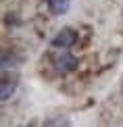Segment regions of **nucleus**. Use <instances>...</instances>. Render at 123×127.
<instances>
[{
    "instance_id": "2",
    "label": "nucleus",
    "mask_w": 123,
    "mask_h": 127,
    "mask_svg": "<svg viewBox=\"0 0 123 127\" xmlns=\"http://www.w3.org/2000/svg\"><path fill=\"white\" fill-rule=\"evenodd\" d=\"M54 67H56L58 73H63V75H65V73H71L73 69L77 67V59H75L69 50H61V54L54 59Z\"/></svg>"
},
{
    "instance_id": "1",
    "label": "nucleus",
    "mask_w": 123,
    "mask_h": 127,
    "mask_svg": "<svg viewBox=\"0 0 123 127\" xmlns=\"http://www.w3.org/2000/svg\"><path fill=\"white\" fill-rule=\"evenodd\" d=\"M77 44V31L71 29V27H63L54 38L50 40V46L56 50H69Z\"/></svg>"
},
{
    "instance_id": "4",
    "label": "nucleus",
    "mask_w": 123,
    "mask_h": 127,
    "mask_svg": "<svg viewBox=\"0 0 123 127\" xmlns=\"http://www.w3.org/2000/svg\"><path fill=\"white\" fill-rule=\"evenodd\" d=\"M46 6L52 15H65L71 6V0H46Z\"/></svg>"
},
{
    "instance_id": "5",
    "label": "nucleus",
    "mask_w": 123,
    "mask_h": 127,
    "mask_svg": "<svg viewBox=\"0 0 123 127\" xmlns=\"http://www.w3.org/2000/svg\"><path fill=\"white\" fill-rule=\"evenodd\" d=\"M25 127H36V125H34V123H29V125H25Z\"/></svg>"
},
{
    "instance_id": "3",
    "label": "nucleus",
    "mask_w": 123,
    "mask_h": 127,
    "mask_svg": "<svg viewBox=\"0 0 123 127\" xmlns=\"http://www.w3.org/2000/svg\"><path fill=\"white\" fill-rule=\"evenodd\" d=\"M15 90H17V79L8 81V77L4 75V79H2V86H0V100H2V102H8V98H13Z\"/></svg>"
}]
</instances>
